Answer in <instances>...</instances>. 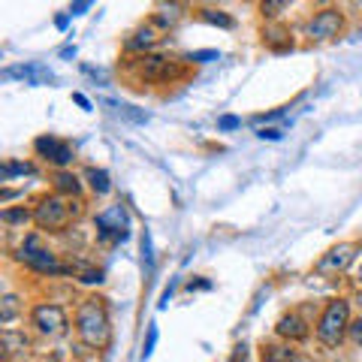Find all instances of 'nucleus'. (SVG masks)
Returning a JSON list of instances; mask_svg holds the SVG:
<instances>
[{"label": "nucleus", "mask_w": 362, "mask_h": 362, "mask_svg": "<svg viewBox=\"0 0 362 362\" xmlns=\"http://www.w3.org/2000/svg\"><path fill=\"white\" fill-rule=\"evenodd\" d=\"M75 332L88 347H106L112 335L109 311H106L103 299H85L75 311Z\"/></svg>", "instance_id": "1"}, {"label": "nucleus", "mask_w": 362, "mask_h": 362, "mask_svg": "<svg viewBox=\"0 0 362 362\" xmlns=\"http://www.w3.org/2000/svg\"><path fill=\"white\" fill-rule=\"evenodd\" d=\"M350 329V302L347 299H332L320 314V323H317V338L326 347H338L341 338Z\"/></svg>", "instance_id": "2"}, {"label": "nucleus", "mask_w": 362, "mask_h": 362, "mask_svg": "<svg viewBox=\"0 0 362 362\" xmlns=\"http://www.w3.org/2000/svg\"><path fill=\"white\" fill-rule=\"evenodd\" d=\"M79 206H82V202H70V200H64L60 193L43 196L40 206L34 208V221H36L40 230L58 232V230H64V226L70 224V217H75L82 211Z\"/></svg>", "instance_id": "3"}, {"label": "nucleus", "mask_w": 362, "mask_h": 362, "mask_svg": "<svg viewBox=\"0 0 362 362\" xmlns=\"http://www.w3.org/2000/svg\"><path fill=\"white\" fill-rule=\"evenodd\" d=\"M15 260L30 266L34 272H43V275H64V272H73V266H60L58 256L43 245L40 236H27L25 245L15 251Z\"/></svg>", "instance_id": "4"}, {"label": "nucleus", "mask_w": 362, "mask_h": 362, "mask_svg": "<svg viewBox=\"0 0 362 362\" xmlns=\"http://www.w3.org/2000/svg\"><path fill=\"white\" fill-rule=\"evenodd\" d=\"M130 67H133V73L142 75L145 82H169L181 73V67L176 64V60H169L163 55H151V51L148 55H139Z\"/></svg>", "instance_id": "5"}, {"label": "nucleus", "mask_w": 362, "mask_h": 362, "mask_svg": "<svg viewBox=\"0 0 362 362\" xmlns=\"http://www.w3.org/2000/svg\"><path fill=\"white\" fill-rule=\"evenodd\" d=\"M97 236L103 241H127V226H130V217H127L124 206H109L106 211L97 215Z\"/></svg>", "instance_id": "6"}, {"label": "nucleus", "mask_w": 362, "mask_h": 362, "mask_svg": "<svg viewBox=\"0 0 362 362\" xmlns=\"http://www.w3.org/2000/svg\"><path fill=\"white\" fill-rule=\"evenodd\" d=\"M357 254H359L357 241H341V245H335L332 251H326L317 260V272H320V275H338V272H344L357 260Z\"/></svg>", "instance_id": "7"}, {"label": "nucleus", "mask_w": 362, "mask_h": 362, "mask_svg": "<svg viewBox=\"0 0 362 362\" xmlns=\"http://www.w3.org/2000/svg\"><path fill=\"white\" fill-rule=\"evenodd\" d=\"M34 326L49 338L64 335L67 332V311L60 305H55V302H49V305H36L34 308Z\"/></svg>", "instance_id": "8"}, {"label": "nucleus", "mask_w": 362, "mask_h": 362, "mask_svg": "<svg viewBox=\"0 0 362 362\" xmlns=\"http://www.w3.org/2000/svg\"><path fill=\"white\" fill-rule=\"evenodd\" d=\"M344 27V19L338 10H320L314 15L311 21H308V36L311 40H332V36H338Z\"/></svg>", "instance_id": "9"}, {"label": "nucleus", "mask_w": 362, "mask_h": 362, "mask_svg": "<svg viewBox=\"0 0 362 362\" xmlns=\"http://www.w3.org/2000/svg\"><path fill=\"white\" fill-rule=\"evenodd\" d=\"M34 151L40 157H45L49 163H55V166H70L73 163V148L67 145V142L55 139V136H40V139L34 142Z\"/></svg>", "instance_id": "10"}, {"label": "nucleus", "mask_w": 362, "mask_h": 362, "mask_svg": "<svg viewBox=\"0 0 362 362\" xmlns=\"http://www.w3.org/2000/svg\"><path fill=\"white\" fill-rule=\"evenodd\" d=\"M278 335L281 338H290V341H302V338L308 335V323L302 320L299 314H284L281 320H278Z\"/></svg>", "instance_id": "11"}, {"label": "nucleus", "mask_w": 362, "mask_h": 362, "mask_svg": "<svg viewBox=\"0 0 362 362\" xmlns=\"http://www.w3.org/2000/svg\"><path fill=\"white\" fill-rule=\"evenodd\" d=\"M157 40H160V36H157V30L151 27V25H142L139 30H136V34H130V40H127V49L148 55V49H154Z\"/></svg>", "instance_id": "12"}, {"label": "nucleus", "mask_w": 362, "mask_h": 362, "mask_svg": "<svg viewBox=\"0 0 362 362\" xmlns=\"http://www.w3.org/2000/svg\"><path fill=\"white\" fill-rule=\"evenodd\" d=\"M263 362H296V353L284 344H263Z\"/></svg>", "instance_id": "13"}, {"label": "nucleus", "mask_w": 362, "mask_h": 362, "mask_svg": "<svg viewBox=\"0 0 362 362\" xmlns=\"http://www.w3.org/2000/svg\"><path fill=\"white\" fill-rule=\"evenodd\" d=\"M200 19H202V21H208V25L226 27V30L236 25V21H232V15H226L224 10H211V6H202V10H200Z\"/></svg>", "instance_id": "14"}, {"label": "nucleus", "mask_w": 362, "mask_h": 362, "mask_svg": "<svg viewBox=\"0 0 362 362\" xmlns=\"http://www.w3.org/2000/svg\"><path fill=\"white\" fill-rule=\"evenodd\" d=\"M88 181H90V191L97 196H106L112 191V181H109V172L106 169H88Z\"/></svg>", "instance_id": "15"}, {"label": "nucleus", "mask_w": 362, "mask_h": 362, "mask_svg": "<svg viewBox=\"0 0 362 362\" xmlns=\"http://www.w3.org/2000/svg\"><path fill=\"white\" fill-rule=\"evenodd\" d=\"M55 191L64 196V193H73V196H79L82 191V184H79V178L73 176V172H58L55 176Z\"/></svg>", "instance_id": "16"}, {"label": "nucleus", "mask_w": 362, "mask_h": 362, "mask_svg": "<svg viewBox=\"0 0 362 362\" xmlns=\"http://www.w3.org/2000/svg\"><path fill=\"white\" fill-rule=\"evenodd\" d=\"M6 75H27L30 85H43V82H51V73L43 70V67H21V70H10Z\"/></svg>", "instance_id": "17"}, {"label": "nucleus", "mask_w": 362, "mask_h": 362, "mask_svg": "<svg viewBox=\"0 0 362 362\" xmlns=\"http://www.w3.org/2000/svg\"><path fill=\"white\" fill-rule=\"evenodd\" d=\"M181 6L178 3H172V6H160V15H157V21H160V27H172L176 21L181 19Z\"/></svg>", "instance_id": "18"}, {"label": "nucleus", "mask_w": 362, "mask_h": 362, "mask_svg": "<svg viewBox=\"0 0 362 362\" xmlns=\"http://www.w3.org/2000/svg\"><path fill=\"white\" fill-rule=\"evenodd\" d=\"M15 347H21V350H25V347H27V338H25V335H15L12 329H6V332H3V350H6V357H10V353H15Z\"/></svg>", "instance_id": "19"}, {"label": "nucleus", "mask_w": 362, "mask_h": 362, "mask_svg": "<svg viewBox=\"0 0 362 362\" xmlns=\"http://www.w3.org/2000/svg\"><path fill=\"white\" fill-rule=\"evenodd\" d=\"M0 217H3V224H27L30 217H34V211H27V208H6Z\"/></svg>", "instance_id": "20"}, {"label": "nucleus", "mask_w": 362, "mask_h": 362, "mask_svg": "<svg viewBox=\"0 0 362 362\" xmlns=\"http://www.w3.org/2000/svg\"><path fill=\"white\" fill-rule=\"evenodd\" d=\"M34 166L30 163H6L3 166V178H12V176H30Z\"/></svg>", "instance_id": "21"}, {"label": "nucleus", "mask_w": 362, "mask_h": 362, "mask_svg": "<svg viewBox=\"0 0 362 362\" xmlns=\"http://www.w3.org/2000/svg\"><path fill=\"white\" fill-rule=\"evenodd\" d=\"M15 302H19L15 296H6L3 299V308H0V323H10L12 317H15V311H19V305H15Z\"/></svg>", "instance_id": "22"}, {"label": "nucleus", "mask_w": 362, "mask_h": 362, "mask_svg": "<svg viewBox=\"0 0 362 362\" xmlns=\"http://www.w3.org/2000/svg\"><path fill=\"white\" fill-rule=\"evenodd\" d=\"M115 109H118V115L130 118V121H136V124H142V121H148V115H145V112H136L133 106H118V103H115Z\"/></svg>", "instance_id": "23"}, {"label": "nucleus", "mask_w": 362, "mask_h": 362, "mask_svg": "<svg viewBox=\"0 0 362 362\" xmlns=\"http://www.w3.org/2000/svg\"><path fill=\"white\" fill-rule=\"evenodd\" d=\"M221 55H217V51H211V49H206V51H191V55H187V60H191V64H208V60H217Z\"/></svg>", "instance_id": "24"}, {"label": "nucleus", "mask_w": 362, "mask_h": 362, "mask_svg": "<svg viewBox=\"0 0 362 362\" xmlns=\"http://www.w3.org/2000/svg\"><path fill=\"white\" fill-rule=\"evenodd\" d=\"M236 127H241V118H236V115H221L217 118V130H236Z\"/></svg>", "instance_id": "25"}, {"label": "nucleus", "mask_w": 362, "mask_h": 362, "mask_svg": "<svg viewBox=\"0 0 362 362\" xmlns=\"http://www.w3.org/2000/svg\"><path fill=\"white\" fill-rule=\"evenodd\" d=\"M154 344H157V326L151 323L148 326V338H145V347H142V359L151 357V350H154Z\"/></svg>", "instance_id": "26"}, {"label": "nucleus", "mask_w": 362, "mask_h": 362, "mask_svg": "<svg viewBox=\"0 0 362 362\" xmlns=\"http://www.w3.org/2000/svg\"><path fill=\"white\" fill-rule=\"evenodd\" d=\"M347 335H350V341H353V344H362V317L350 320V329H347Z\"/></svg>", "instance_id": "27"}, {"label": "nucleus", "mask_w": 362, "mask_h": 362, "mask_svg": "<svg viewBox=\"0 0 362 362\" xmlns=\"http://www.w3.org/2000/svg\"><path fill=\"white\" fill-rule=\"evenodd\" d=\"M284 6H287V3H284V0H272V3H263V6H260V10H263V12H266V15H278V12H281V10H284Z\"/></svg>", "instance_id": "28"}, {"label": "nucleus", "mask_w": 362, "mask_h": 362, "mask_svg": "<svg viewBox=\"0 0 362 362\" xmlns=\"http://www.w3.org/2000/svg\"><path fill=\"white\" fill-rule=\"evenodd\" d=\"M281 36H287L281 27H275V30H266V40H269L272 45H275V49H281V43H278V40H281Z\"/></svg>", "instance_id": "29"}, {"label": "nucleus", "mask_w": 362, "mask_h": 362, "mask_svg": "<svg viewBox=\"0 0 362 362\" xmlns=\"http://www.w3.org/2000/svg\"><path fill=\"white\" fill-rule=\"evenodd\" d=\"M256 136H260V139H272V142H275V139H281V130H275V127H269V130H260Z\"/></svg>", "instance_id": "30"}, {"label": "nucleus", "mask_w": 362, "mask_h": 362, "mask_svg": "<svg viewBox=\"0 0 362 362\" xmlns=\"http://www.w3.org/2000/svg\"><path fill=\"white\" fill-rule=\"evenodd\" d=\"M90 10V3H88V0H82V3H73L70 6V15H82V12H88Z\"/></svg>", "instance_id": "31"}, {"label": "nucleus", "mask_w": 362, "mask_h": 362, "mask_svg": "<svg viewBox=\"0 0 362 362\" xmlns=\"http://www.w3.org/2000/svg\"><path fill=\"white\" fill-rule=\"evenodd\" d=\"M248 359V347L245 344H239L236 347V353H232V362H245Z\"/></svg>", "instance_id": "32"}, {"label": "nucleus", "mask_w": 362, "mask_h": 362, "mask_svg": "<svg viewBox=\"0 0 362 362\" xmlns=\"http://www.w3.org/2000/svg\"><path fill=\"white\" fill-rule=\"evenodd\" d=\"M73 100L79 103V106H82V109H85V112H90V100H88L85 94H73Z\"/></svg>", "instance_id": "33"}, {"label": "nucleus", "mask_w": 362, "mask_h": 362, "mask_svg": "<svg viewBox=\"0 0 362 362\" xmlns=\"http://www.w3.org/2000/svg\"><path fill=\"white\" fill-rule=\"evenodd\" d=\"M187 290H211V281H191Z\"/></svg>", "instance_id": "34"}, {"label": "nucleus", "mask_w": 362, "mask_h": 362, "mask_svg": "<svg viewBox=\"0 0 362 362\" xmlns=\"http://www.w3.org/2000/svg\"><path fill=\"white\" fill-rule=\"evenodd\" d=\"M67 21H70V19H67V15H58V19H55V25H58L60 30H64V27H67Z\"/></svg>", "instance_id": "35"}, {"label": "nucleus", "mask_w": 362, "mask_h": 362, "mask_svg": "<svg viewBox=\"0 0 362 362\" xmlns=\"http://www.w3.org/2000/svg\"><path fill=\"white\" fill-rule=\"evenodd\" d=\"M359 284H362V266H359Z\"/></svg>", "instance_id": "36"}, {"label": "nucleus", "mask_w": 362, "mask_h": 362, "mask_svg": "<svg viewBox=\"0 0 362 362\" xmlns=\"http://www.w3.org/2000/svg\"><path fill=\"white\" fill-rule=\"evenodd\" d=\"M359 305H362V293H359Z\"/></svg>", "instance_id": "37"}]
</instances>
